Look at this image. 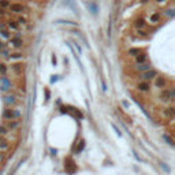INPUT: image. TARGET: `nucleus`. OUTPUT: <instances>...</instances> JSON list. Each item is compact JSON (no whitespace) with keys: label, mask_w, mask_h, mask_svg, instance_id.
<instances>
[{"label":"nucleus","mask_w":175,"mask_h":175,"mask_svg":"<svg viewBox=\"0 0 175 175\" xmlns=\"http://www.w3.org/2000/svg\"><path fill=\"white\" fill-rule=\"evenodd\" d=\"M8 133H10V130L7 129L6 125H0V136H3V137H7V136H8Z\"/></svg>","instance_id":"obj_21"},{"label":"nucleus","mask_w":175,"mask_h":175,"mask_svg":"<svg viewBox=\"0 0 175 175\" xmlns=\"http://www.w3.org/2000/svg\"><path fill=\"white\" fill-rule=\"evenodd\" d=\"M155 86L159 88V89H164V86H166V79H164V77H156V78H155Z\"/></svg>","instance_id":"obj_13"},{"label":"nucleus","mask_w":175,"mask_h":175,"mask_svg":"<svg viewBox=\"0 0 175 175\" xmlns=\"http://www.w3.org/2000/svg\"><path fill=\"white\" fill-rule=\"evenodd\" d=\"M7 71H8V66H7L4 62H0V75H7Z\"/></svg>","instance_id":"obj_19"},{"label":"nucleus","mask_w":175,"mask_h":175,"mask_svg":"<svg viewBox=\"0 0 175 175\" xmlns=\"http://www.w3.org/2000/svg\"><path fill=\"white\" fill-rule=\"evenodd\" d=\"M142 63H146V55L145 53H140L137 56V64H142Z\"/></svg>","instance_id":"obj_22"},{"label":"nucleus","mask_w":175,"mask_h":175,"mask_svg":"<svg viewBox=\"0 0 175 175\" xmlns=\"http://www.w3.org/2000/svg\"><path fill=\"white\" fill-rule=\"evenodd\" d=\"M8 1H11V0H8Z\"/></svg>","instance_id":"obj_36"},{"label":"nucleus","mask_w":175,"mask_h":175,"mask_svg":"<svg viewBox=\"0 0 175 175\" xmlns=\"http://www.w3.org/2000/svg\"><path fill=\"white\" fill-rule=\"evenodd\" d=\"M129 53H130V55H134V56H138V55L141 53V51L137 49V48H131V49L129 51Z\"/></svg>","instance_id":"obj_26"},{"label":"nucleus","mask_w":175,"mask_h":175,"mask_svg":"<svg viewBox=\"0 0 175 175\" xmlns=\"http://www.w3.org/2000/svg\"><path fill=\"white\" fill-rule=\"evenodd\" d=\"M10 45L15 48V49H19V48H22V45H23V40L21 37H14V38H10Z\"/></svg>","instance_id":"obj_4"},{"label":"nucleus","mask_w":175,"mask_h":175,"mask_svg":"<svg viewBox=\"0 0 175 175\" xmlns=\"http://www.w3.org/2000/svg\"><path fill=\"white\" fill-rule=\"evenodd\" d=\"M160 18H162V15H160L159 13H155V14H152V15H150L149 22L150 23H157V22L160 21Z\"/></svg>","instance_id":"obj_16"},{"label":"nucleus","mask_w":175,"mask_h":175,"mask_svg":"<svg viewBox=\"0 0 175 175\" xmlns=\"http://www.w3.org/2000/svg\"><path fill=\"white\" fill-rule=\"evenodd\" d=\"M19 125H21V122L19 120H17V119H11V120H7V123H6V126H7V129L11 131V130H17L19 127Z\"/></svg>","instance_id":"obj_8"},{"label":"nucleus","mask_w":175,"mask_h":175,"mask_svg":"<svg viewBox=\"0 0 175 175\" xmlns=\"http://www.w3.org/2000/svg\"><path fill=\"white\" fill-rule=\"evenodd\" d=\"M11 88H13V82H11V79H10L7 75L0 77V90H1V92L8 93V92L11 90Z\"/></svg>","instance_id":"obj_2"},{"label":"nucleus","mask_w":175,"mask_h":175,"mask_svg":"<svg viewBox=\"0 0 175 175\" xmlns=\"http://www.w3.org/2000/svg\"><path fill=\"white\" fill-rule=\"evenodd\" d=\"M155 1H157V3H163L164 0H155Z\"/></svg>","instance_id":"obj_35"},{"label":"nucleus","mask_w":175,"mask_h":175,"mask_svg":"<svg viewBox=\"0 0 175 175\" xmlns=\"http://www.w3.org/2000/svg\"><path fill=\"white\" fill-rule=\"evenodd\" d=\"M7 27H8V30L18 31L19 30V23L17 22V21H14V19H10V21L7 22Z\"/></svg>","instance_id":"obj_11"},{"label":"nucleus","mask_w":175,"mask_h":175,"mask_svg":"<svg viewBox=\"0 0 175 175\" xmlns=\"http://www.w3.org/2000/svg\"><path fill=\"white\" fill-rule=\"evenodd\" d=\"M111 126H112V127H114V130L116 131V134H118V136H122V133L119 131V129H118V127H116V126H115V125H114V123H112V125H111Z\"/></svg>","instance_id":"obj_29"},{"label":"nucleus","mask_w":175,"mask_h":175,"mask_svg":"<svg viewBox=\"0 0 175 175\" xmlns=\"http://www.w3.org/2000/svg\"><path fill=\"white\" fill-rule=\"evenodd\" d=\"M137 89L140 92H142V93H146V92H149L150 86H149V83H148V81H141L137 85Z\"/></svg>","instance_id":"obj_9"},{"label":"nucleus","mask_w":175,"mask_h":175,"mask_svg":"<svg viewBox=\"0 0 175 175\" xmlns=\"http://www.w3.org/2000/svg\"><path fill=\"white\" fill-rule=\"evenodd\" d=\"M6 29V23H0V30H4Z\"/></svg>","instance_id":"obj_31"},{"label":"nucleus","mask_w":175,"mask_h":175,"mask_svg":"<svg viewBox=\"0 0 175 175\" xmlns=\"http://www.w3.org/2000/svg\"><path fill=\"white\" fill-rule=\"evenodd\" d=\"M10 59L11 60H21V59H23V55L21 52H14V53L10 55Z\"/></svg>","instance_id":"obj_20"},{"label":"nucleus","mask_w":175,"mask_h":175,"mask_svg":"<svg viewBox=\"0 0 175 175\" xmlns=\"http://www.w3.org/2000/svg\"><path fill=\"white\" fill-rule=\"evenodd\" d=\"M157 77V71L155 69H150L148 71H144L142 74H141V79L142 81H152V79H155Z\"/></svg>","instance_id":"obj_3"},{"label":"nucleus","mask_w":175,"mask_h":175,"mask_svg":"<svg viewBox=\"0 0 175 175\" xmlns=\"http://www.w3.org/2000/svg\"><path fill=\"white\" fill-rule=\"evenodd\" d=\"M8 148H10L8 140L6 137H3V136H0V150H7Z\"/></svg>","instance_id":"obj_12"},{"label":"nucleus","mask_w":175,"mask_h":175,"mask_svg":"<svg viewBox=\"0 0 175 175\" xmlns=\"http://www.w3.org/2000/svg\"><path fill=\"white\" fill-rule=\"evenodd\" d=\"M10 1L8 0H0V8H3V10H6V8H10Z\"/></svg>","instance_id":"obj_23"},{"label":"nucleus","mask_w":175,"mask_h":175,"mask_svg":"<svg viewBox=\"0 0 175 175\" xmlns=\"http://www.w3.org/2000/svg\"><path fill=\"white\" fill-rule=\"evenodd\" d=\"M159 99L162 101H164V103H168L172 97H171V92H170L168 89H162V92H160V94H159Z\"/></svg>","instance_id":"obj_6"},{"label":"nucleus","mask_w":175,"mask_h":175,"mask_svg":"<svg viewBox=\"0 0 175 175\" xmlns=\"http://www.w3.org/2000/svg\"><path fill=\"white\" fill-rule=\"evenodd\" d=\"M162 167H163V168H164V170H166L167 172H168V171H170V168H168V167H167V166H166V164H162Z\"/></svg>","instance_id":"obj_32"},{"label":"nucleus","mask_w":175,"mask_h":175,"mask_svg":"<svg viewBox=\"0 0 175 175\" xmlns=\"http://www.w3.org/2000/svg\"><path fill=\"white\" fill-rule=\"evenodd\" d=\"M17 22H18L19 25H25V23H26V18H25V17H18V18H17Z\"/></svg>","instance_id":"obj_27"},{"label":"nucleus","mask_w":175,"mask_h":175,"mask_svg":"<svg viewBox=\"0 0 175 175\" xmlns=\"http://www.w3.org/2000/svg\"><path fill=\"white\" fill-rule=\"evenodd\" d=\"M3 118L7 119V120L18 119V118H21V111L19 110H14V108H6L3 111Z\"/></svg>","instance_id":"obj_1"},{"label":"nucleus","mask_w":175,"mask_h":175,"mask_svg":"<svg viewBox=\"0 0 175 175\" xmlns=\"http://www.w3.org/2000/svg\"><path fill=\"white\" fill-rule=\"evenodd\" d=\"M10 10H11V13L14 14H21V13H23L26 8L23 4H21V3H13L11 6H10Z\"/></svg>","instance_id":"obj_5"},{"label":"nucleus","mask_w":175,"mask_h":175,"mask_svg":"<svg viewBox=\"0 0 175 175\" xmlns=\"http://www.w3.org/2000/svg\"><path fill=\"white\" fill-rule=\"evenodd\" d=\"M4 160V155L3 153H0V162H3Z\"/></svg>","instance_id":"obj_33"},{"label":"nucleus","mask_w":175,"mask_h":175,"mask_svg":"<svg viewBox=\"0 0 175 175\" xmlns=\"http://www.w3.org/2000/svg\"><path fill=\"white\" fill-rule=\"evenodd\" d=\"M10 51L7 49V48H4V49H1L0 51V56H3V57H6V59H10Z\"/></svg>","instance_id":"obj_24"},{"label":"nucleus","mask_w":175,"mask_h":175,"mask_svg":"<svg viewBox=\"0 0 175 175\" xmlns=\"http://www.w3.org/2000/svg\"><path fill=\"white\" fill-rule=\"evenodd\" d=\"M137 70H138V71H141V73H144V71H148V70H150V64L148 62H146V63H142V64H138V66H137Z\"/></svg>","instance_id":"obj_15"},{"label":"nucleus","mask_w":175,"mask_h":175,"mask_svg":"<svg viewBox=\"0 0 175 175\" xmlns=\"http://www.w3.org/2000/svg\"><path fill=\"white\" fill-rule=\"evenodd\" d=\"M11 70H13L17 75H21L22 73H23V64H22V63H19V62H15V63L11 64Z\"/></svg>","instance_id":"obj_7"},{"label":"nucleus","mask_w":175,"mask_h":175,"mask_svg":"<svg viewBox=\"0 0 175 175\" xmlns=\"http://www.w3.org/2000/svg\"><path fill=\"white\" fill-rule=\"evenodd\" d=\"M4 103H6V106H14V104H17V97L14 94H6Z\"/></svg>","instance_id":"obj_10"},{"label":"nucleus","mask_w":175,"mask_h":175,"mask_svg":"<svg viewBox=\"0 0 175 175\" xmlns=\"http://www.w3.org/2000/svg\"><path fill=\"white\" fill-rule=\"evenodd\" d=\"M0 37L3 40H10L11 38V33L8 29H4V30H0Z\"/></svg>","instance_id":"obj_17"},{"label":"nucleus","mask_w":175,"mask_h":175,"mask_svg":"<svg viewBox=\"0 0 175 175\" xmlns=\"http://www.w3.org/2000/svg\"><path fill=\"white\" fill-rule=\"evenodd\" d=\"M4 48H6V44H4L3 41H1V40H0V51L4 49Z\"/></svg>","instance_id":"obj_30"},{"label":"nucleus","mask_w":175,"mask_h":175,"mask_svg":"<svg viewBox=\"0 0 175 175\" xmlns=\"http://www.w3.org/2000/svg\"><path fill=\"white\" fill-rule=\"evenodd\" d=\"M52 63H53V64H56V57L55 56H52Z\"/></svg>","instance_id":"obj_34"},{"label":"nucleus","mask_w":175,"mask_h":175,"mask_svg":"<svg viewBox=\"0 0 175 175\" xmlns=\"http://www.w3.org/2000/svg\"><path fill=\"white\" fill-rule=\"evenodd\" d=\"M166 15H167V17H172V15H175V10H167V11H166Z\"/></svg>","instance_id":"obj_28"},{"label":"nucleus","mask_w":175,"mask_h":175,"mask_svg":"<svg viewBox=\"0 0 175 175\" xmlns=\"http://www.w3.org/2000/svg\"><path fill=\"white\" fill-rule=\"evenodd\" d=\"M164 116L166 118H172V116H175V108H167V110H164Z\"/></svg>","instance_id":"obj_18"},{"label":"nucleus","mask_w":175,"mask_h":175,"mask_svg":"<svg viewBox=\"0 0 175 175\" xmlns=\"http://www.w3.org/2000/svg\"><path fill=\"white\" fill-rule=\"evenodd\" d=\"M163 138H164V141H167V142H168L170 145H175L174 140H172V138L170 137V136H167V134H164V136H163Z\"/></svg>","instance_id":"obj_25"},{"label":"nucleus","mask_w":175,"mask_h":175,"mask_svg":"<svg viewBox=\"0 0 175 175\" xmlns=\"http://www.w3.org/2000/svg\"><path fill=\"white\" fill-rule=\"evenodd\" d=\"M134 26L137 27L138 30H140V29H145V27H146V22L144 21V18H140L134 22Z\"/></svg>","instance_id":"obj_14"}]
</instances>
